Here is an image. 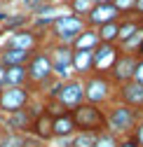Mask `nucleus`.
<instances>
[{"label": "nucleus", "instance_id": "nucleus-9", "mask_svg": "<svg viewBox=\"0 0 143 147\" xmlns=\"http://www.w3.org/2000/svg\"><path fill=\"white\" fill-rule=\"evenodd\" d=\"M136 63H138V56L136 54H129V51H120L117 59L110 68V82L113 84H124L134 77V70H136Z\"/></svg>", "mask_w": 143, "mask_h": 147}, {"label": "nucleus", "instance_id": "nucleus-25", "mask_svg": "<svg viewBox=\"0 0 143 147\" xmlns=\"http://www.w3.org/2000/svg\"><path fill=\"white\" fill-rule=\"evenodd\" d=\"M66 7H68V12L70 14H75V16H87V12L94 7V3L92 0H66Z\"/></svg>", "mask_w": 143, "mask_h": 147}, {"label": "nucleus", "instance_id": "nucleus-32", "mask_svg": "<svg viewBox=\"0 0 143 147\" xmlns=\"http://www.w3.org/2000/svg\"><path fill=\"white\" fill-rule=\"evenodd\" d=\"M3 86H5V65L0 63V89H3Z\"/></svg>", "mask_w": 143, "mask_h": 147}, {"label": "nucleus", "instance_id": "nucleus-16", "mask_svg": "<svg viewBox=\"0 0 143 147\" xmlns=\"http://www.w3.org/2000/svg\"><path fill=\"white\" fill-rule=\"evenodd\" d=\"M52 133H54V140H63V138H70L75 133V124H73V117H70L68 110H63V112L54 115V119H52Z\"/></svg>", "mask_w": 143, "mask_h": 147}, {"label": "nucleus", "instance_id": "nucleus-5", "mask_svg": "<svg viewBox=\"0 0 143 147\" xmlns=\"http://www.w3.org/2000/svg\"><path fill=\"white\" fill-rule=\"evenodd\" d=\"M82 86H84V103L92 105H108L113 100V82L108 75H87L82 77Z\"/></svg>", "mask_w": 143, "mask_h": 147}, {"label": "nucleus", "instance_id": "nucleus-8", "mask_svg": "<svg viewBox=\"0 0 143 147\" xmlns=\"http://www.w3.org/2000/svg\"><path fill=\"white\" fill-rule=\"evenodd\" d=\"M31 105V89L28 86H3L0 89V115H10Z\"/></svg>", "mask_w": 143, "mask_h": 147}, {"label": "nucleus", "instance_id": "nucleus-17", "mask_svg": "<svg viewBox=\"0 0 143 147\" xmlns=\"http://www.w3.org/2000/svg\"><path fill=\"white\" fill-rule=\"evenodd\" d=\"M33 51H24V49H12V47H3L0 49V63L5 68L7 65H26Z\"/></svg>", "mask_w": 143, "mask_h": 147}, {"label": "nucleus", "instance_id": "nucleus-21", "mask_svg": "<svg viewBox=\"0 0 143 147\" xmlns=\"http://www.w3.org/2000/svg\"><path fill=\"white\" fill-rule=\"evenodd\" d=\"M5 86H28L26 65H7L5 68Z\"/></svg>", "mask_w": 143, "mask_h": 147}, {"label": "nucleus", "instance_id": "nucleus-7", "mask_svg": "<svg viewBox=\"0 0 143 147\" xmlns=\"http://www.w3.org/2000/svg\"><path fill=\"white\" fill-rule=\"evenodd\" d=\"M84 28H87L84 19H82V16L70 14V12L63 14V16H59V19H54V21H52V26H49L52 35H54L57 42H61V45H70Z\"/></svg>", "mask_w": 143, "mask_h": 147}, {"label": "nucleus", "instance_id": "nucleus-35", "mask_svg": "<svg viewBox=\"0 0 143 147\" xmlns=\"http://www.w3.org/2000/svg\"><path fill=\"white\" fill-rule=\"evenodd\" d=\"M92 3L96 5V3H113V0H92Z\"/></svg>", "mask_w": 143, "mask_h": 147}, {"label": "nucleus", "instance_id": "nucleus-34", "mask_svg": "<svg viewBox=\"0 0 143 147\" xmlns=\"http://www.w3.org/2000/svg\"><path fill=\"white\" fill-rule=\"evenodd\" d=\"M3 133H5V126H3V119H0V138H3Z\"/></svg>", "mask_w": 143, "mask_h": 147}, {"label": "nucleus", "instance_id": "nucleus-3", "mask_svg": "<svg viewBox=\"0 0 143 147\" xmlns=\"http://www.w3.org/2000/svg\"><path fill=\"white\" fill-rule=\"evenodd\" d=\"M26 77H28V89L31 91H42L52 80V63L45 49H35L26 63Z\"/></svg>", "mask_w": 143, "mask_h": 147}, {"label": "nucleus", "instance_id": "nucleus-2", "mask_svg": "<svg viewBox=\"0 0 143 147\" xmlns=\"http://www.w3.org/2000/svg\"><path fill=\"white\" fill-rule=\"evenodd\" d=\"M70 117H73L75 131H94L101 133L106 131V110L101 105H92V103H80L73 110H68Z\"/></svg>", "mask_w": 143, "mask_h": 147}, {"label": "nucleus", "instance_id": "nucleus-23", "mask_svg": "<svg viewBox=\"0 0 143 147\" xmlns=\"http://www.w3.org/2000/svg\"><path fill=\"white\" fill-rule=\"evenodd\" d=\"M0 147H28V136L14 133V131H5L3 138H0Z\"/></svg>", "mask_w": 143, "mask_h": 147}, {"label": "nucleus", "instance_id": "nucleus-24", "mask_svg": "<svg viewBox=\"0 0 143 147\" xmlns=\"http://www.w3.org/2000/svg\"><path fill=\"white\" fill-rule=\"evenodd\" d=\"M96 133L94 131H75L70 136V147H94Z\"/></svg>", "mask_w": 143, "mask_h": 147}, {"label": "nucleus", "instance_id": "nucleus-6", "mask_svg": "<svg viewBox=\"0 0 143 147\" xmlns=\"http://www.w3.org/2000/svg\"><path fill=\"white\" fill-rule=\"evenodd\" d=\"M47 51V56H49V63H52V75H54V80L63 82V80H70V77H75V72H73V63H70V54H73V49H70V45H52Z\"/></svg>", "mask_w": 143, "mask_h": 147}, {"label": "nucleus", "instance_id": "nucleus-10", "mask_svg": "<svg viewBox=\"0 0 143 147\" xmlns=\"http://www.w3.org/2000/svg\"><path fill=\"white\" fill-rule=\"evenodd\" d=\"M117 54L120 51H117L115 45L99 42L94 47V51H92V72H94V75H108L113 63H115V59H117Z\"/></svg>", "mask_w": 143, "mask_h": 147}, {"label": "nucleus", "instance_id": "nucleus-20", "mask_svg": "<svg viewBox=\"0 0 143 147\" xmlns=\"http://www.w3.org/2000/svg\"><path fill=\"white\" fill-rule=\"evenodd\" d=\"M99 45V35H96V28H84L78 38L70 42V49H82V51H94V47Z\"/></svg>", "mask_w": 143, "mask_h": 147}, {"label": "nucleus", "instance_id": "nucleus-18", "mask_svg": "<svg viewBox=\"0 0 143 147\" xmlns=\"http://www.w3.org/2000/svg\"><path fill=\"white\" fill-rule=\"evenodd\" d=\"M138 28H143V24H141V21L131 19L129 14L120 16V24H117V42H115V45H120V47H122V45L127 42V40L131 38V35H134Z\"/></svg>", "mask_w": 143, "mask_h": 147}, {"label": "nucleus", "instance_id": "nucleus-36", "mask_svg": "<svg viewBox=\"0 0 143 147\" xmlns=\"http://www.w3.org/2000/svg\"><path fill=\"white\" fill-rule=\"evenodd\" d=\"M47 3H59V0H47Z\"/></svg>", "mask_w": 143, "mask_h": 147}, {"label": "nucleus", "instance_id": "nucleus-11", "mask_svg": "<svg viewBox=\"0 0 143 147\" xmlns=\"http://www.w3.org/2000/svg\"><path fill=\"white\" fill-rule=\"evenodd\" d=\"M42 110V107H40ZM38 115V110H31L28 105L24 110H16V112H10L5 117H0L3 119V126H5V131H14V133H24L28 136L31 133V124H33V117Z\"/></svg>", "mask_w": 143, "mask_h": 147}, {"label": "nucleus", "instance_id": "nucleus-15", "mask_svg": "<svg viewBox=\"0 0 143 147\" xmlns=\"http://www.w3.org/2000/svg\"><path fill=\"white\" fill-rule=\"evenodd\" d=\"M52 119H54V115L47 112V110L42 107L40 112L33 117L31 133H28V136H35L40 142H52V140H54V133H52Z\"/></svg>", "mask_w": 143, "mask_h": 147}, {"label": "nucleus", "instance_id": "nucleus-30", "mask_svg": "<svg viewBox=\"0 0 143 147\" xmlns=\"http://www.w3.org/2000/svg\"><path fill=\"white\" fill-rule=\"evenodd\" d=\"M134 82H138V84H143V56L138 59V63H136V70H134V77H131Z\"/></svg>", "mask_w": 143, "mask_h": 147}, {"label": "nucleus", "instance_id": "nucleus-1", "mask_svg": "<svg viewBox=\"0 0 143 147\" xmlns=\"http://www.w3.org/2000/svg\"><path fill=\"white\" fill-rule=\"evenodd\" d=\"M138 110L129 107V105H124V103H113L108 110H106V131H110L115 133L117 138H124V136H129L131 133V128L136 126L138 121Z\"/></svg>", "mask_w": 143, "mask_h": 147}, {"label": "nucleus", "instance_id": "nucleus-33", "mask_svg": "<svg viewBox=\"0 0 143 147\" xmlns=\"http://www.w3.org/2000/svg\"><path fill=\"white\" fill-rule=\"evenodd\" d=\"M134 12L143 14V0H136V3H134Z\"/></svg>", "mask_w": 143, "mask_h": 147}, {"label": "nucleus", "instance_id": "nucleus-19", "mask_svg": "<svg viewBox=\"0 0 143 147\" xmlns=\"http://www.w3.org/2000/svg\"><path fill=\"white\" fill-rule=\"evenodd\" d=\"M70 63H73V72H75V75L87 77L89 72H92V51L73 49V54H70Z\"/></svg>", "mask_w": 143, "mask_h": 147}, {"label": "nucleus", "instance_id": "nucleus-37", "mask_svg": "<svg viewBox=\"0 0 143 147\" xmlns=\"http://www.w3.org/2000/svg\"><path fill=\"white\" fill-rule=\"evenodd\" d=\"M7 3H10V0H7Z\"/></svg>", "mask_w": 143, "mask_h": 147}, {"label": "nucleus", "instance_id": "nucleus-12", "mask_svg": "<svg viewBox=\"0 0 143 147\" xmlns=\"http://www.w3.org/2000/svg\"><path fill=\"white\" fill-rule=\"evenodd\" d=\"M3 47H12V49H24V51H35L40 49V35L35 33L33 28H19L7 33V40Z\"/></svg>", "mask_w": 143, "mask_h": 147}, {"label": "nucleus", "instance_id": "nucleus-29", "mask_svg": "<svg viewBox=\"0 0 143 147\" xmlns=\"http://www.w3.org/2000/svg\"><path fill=\"white\" fill-rule=\"evenodd\" d=\"M42 3H47V0H21V7L26 9V14H33Z\"/></svg>", "mask_w": 143, "mask_h": 147}, {"label": "nucleus", "instance_id": "nucleus-14", "mask_svg": "<svg viewBox=\"0 0 143 147\" xmlns=\"http://www.w3.org/2000/svg\"><path fill=\"white\" fill-rule=\"evenodd\" d=\"M117 98H120V103H124V105H129V107H134V110L141 112V110H143V84H138L134 80L120 84Z\"/></svg>", "mask_w": 143, "mask_h": 147}, {"label": "nucleus", "instance_id": "nucleus-4", "mask_svg": "<svg viewBox=\"0 0 143 147\" xmlns=\"http://www.w3.org/2000/svg\"><path fill=\"white\" fill-rule=\"evenodd\" d=\"M49 98L57 105H61L63 110H73L75 105H80L84 100V86L80 77H70V80H54V86L49 91Z\"/></svg>", "mask_w": 143, "mask_h": 147}, {"label": "nucleus", "instance_id": "nucleus-28", "mask_svg": "<svg viewBox=\"0 0 143 147\" xmlns=\"http://www.w3.org/2000/svg\"><path fill=\"white\" fill-rule=\"evenodd\" d=\"M129 138L136 142V147H143V119H138V121H136V126L131 128Z\"/></svg>", "mask_w": 143, "mask_h": 147}, {"label": "nucleus", "instance_id": "nucleus-13", "mask_svg": "<svg viewBox=\"0 0 143 147\" xmlns=\"http://www.w3.org/2000/svg\"><path fill=\"white\" fill-rule=\"evenodd\" d=\"M120 16H122V14L115 9V5H113V3H96L92 9L87 12L84 24H87L89 28H99V26H103V24L120 21Z\"/></svg>", "mask_w": 143, "mask_h": 147}, {"label": "nucleus", "instance_id": "nucleus-22", "mask_svg": "<svg viewBox=\"0 0 143 147\" xmlns=\"http://www.w3.org/2000/svg\"><path fill=\"white\" fill-rule=\"evenodd\" d=\"M117 24H120V21H110V24L99 26V28H96L99 42H103V45H115V42H117Z\"/></svg>", "mask_w": 143, "mask_h": 147}, {"label": "nucleus", "instance_id": "nucleus-31", "mask_svg": "<svg viewBox=\"0 0 143 147\" xmlns=\"http://www.w3.org/2000/svg\"><path fill=\"white\" fill-rule=\"evenodd\" d=\"M117 147H136V142L129 138V136H124V138H120V145Z\"/></svg>", "mask_w": 143, "mask_h": 147}, {"label": "nucleus", "instance_id": "nucleus-27", "mask_svg": "<svg viewBox=\"0 0 143 147\" xmlns=\"http://www.w3.org/2000/svg\"><path fill=\"white\" fill-rule=\"evenodd\" d=\"M134 3L136 0H113V5H115V9L124 16V14H134Z\"/></svg>", "mask_w": 143, "mask_h": 147}, {"label": "nucleus", "instance_id": "nucleus-26", "mask_svg": "<svg viewBox=\"0 0 143 147\" xmlns=\"http://www.w3.org/2000/svg\"><path fill=\"white\" fill-rule=\"evenodd\" d=\"M120 145V138L115 136V133H110V131H101V133H96V142H94V147H117Z\"/></svg>", "mask_w": 143, "mask_h": 147}]
</instances>
